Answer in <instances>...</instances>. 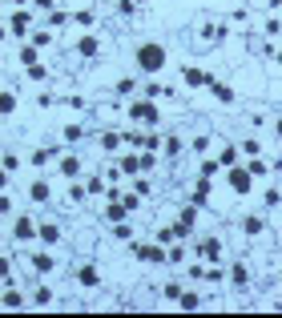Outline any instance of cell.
<instances>
[{
    "instance_id": "cell-12",
    "label": "cell",
    "mask_w": 282,
    "mask_h": 318,
    "mask_svg": "<svg viewBox=\"0 0 282 318\" xmlns=\"http://www.w3.org/2000/svg\"><path fill=\"white\" fill-rule=\"evenodd\" d=\"M28 194H33V202H49V185H45V181H33Z\"/></svg>"
},
{
    "instance_id": "cell-13",
    "label": "cell",
    "mask_w": 282,
    "mask_h": 318,
    "mask_svg": "<svg viewBox=\"0 0 282 318\" xmlns=\"http://www.w3.org/2000/svg\"><path fill=\"white\" fill-rule=\"evenodd\" d=\"M177 306H181V310H198L202 302H198V294H185V290H181V298H177Z\"/></svg>"
},
{
    "instance_id": "cell-20",
    "label": "cell",
    "mask_w": 282,
    "mask_h": 318,
    "mask_svg": "<svg viewBox=\"0 0 282 318\" xmlns=\"http://www.w3.org/2000/svg\"><path fill=\"white\" fill-rule=\"evenodd\" d=\"M270 4H274V8H282V0H270Z\"/></svg>"
},
{
    "instance_id": "cell-7",
    "label": "cell",
    "mask_w": 282,
    "mask_h": 318,
    "mask_svg": "<svg viewBox=\"0 0 282 318\" xmlns=\"http://www.w3.org/2000/svg\"><path fill=\"white\" fill-rule=\"evenodd\" d=\"M41 242H45V246H53V242H60V230L45 221V226H41Z\"/></svg>"
},
{
    "instance_id": "cell-15",
    "label": "cell",
    "mask_w": 282,
    "mask_h": 318,
    "mask_svg": "<svg viewBox=\"0 0 282 318\" xmlns=\"http://www.w3.org/2000/svg\"><path fill=\"white\" fill-rule=\"evenodd\" d=\"M12 109H16V97H12V93H4V97H0V113H4V117H12Z\"/></svg>"
},
{
    "instance_id": "cell-19",
    "label": "cell",
    "mask_w": 282,
    "mask_h": 318,
    "mask_svg": "<svg viewBox=\"0 0 282 318\" xmlns=\"http://www.w3.org/2000/svg\"><path fill=\"white\" fill-rule=\"evenodd\" d=\"M33 4H37V8H49V4H53V0H33Z\"/></svg>"
},
{
    "instance_id": "cell-10",
    "label": "cell",
    "mask_w": 282,
    "mask_h": 318,
    "mask_svg": "<svg viewBox=\"0 0 282 318\" xmlns=\"http://www.w3.org/2000/svg\"><path fill=\"white\" fill-rule=\"evenodd\" d=\"M81 56H97V37H81Z\"/></svg>"
},
{
    "instance_id": "cell-1",
    "label": "cell",
    "mask_w": 282,
    "mask_h": 318,
    "mask_svg": "<svg viewBox=\"0 0 282 318\" xmlns=\"http://www.w3.org/2000/svg\"><path fill=\"white\" fill-rule=\"evenodd\" d=\"M137 69H141V73H162V69H166V49L153 45V41L141 45V49H137Z\"/></svg>"
},
{
    "instance_id": "cell-4",
    "label": "cell",
    "mask_w": 282,
    "mask_h": 318,
    "mask_svg": "<svg viewBox=\"0 0 282 318\" xmlns=\"http://www.w3.org/2000/svg\"><path fill=\"white\" fill-rule=\"evenodd\" d=\"M137 258L141 262H169L166 254H162V246H137Z\"/></svg>"
},
{
    "instance_id": "cell-11",
    "label": "cell",
    "mask_w": 282,
    "mask_h": 318,
    "mask_svg": "<svg viewBox=\"0 0 282 318\" xmlns=\"http://www.w3.org/2000/svg\"><path fill=\"white\" fill-rule=\"evenodd\" d=\"M8 28H12V33H16V37H24V28H28V16H24V12H16V16H12V24H8Z\"/></svg>"
},
{
    "instance_id": "cell-2",
    "label": "cell",
    "mask_w": 282,
    "mask_h": 318,
    "mask_svg": "<svg viewBox=\"0 0 282 318\" xmlns=\"http://www.w3.org/2000/svg\"><path fill=\"white\" fill-rule=\"evenodd\" d=\"M250 177H254L250 169H238V165H234V169H230V185H234V194L246 198V194H250Z\"/></svg>"
},
{
    "instance_id": "cell-14",
    "label": "cell",
    "mask_w": 282,
    "mask_h": 318,
    "mask_svg": "<svg viewBox=\"0 0 282 318\" xmlns=\"http://www.w3.org/2000/svg\"><path fill=\"white\" fill-rule=\"evenodd\" d=\"M185 81H190V85H210V77L198 73V69H185Z\"/></svg>"
},
{
    "instance_id": "cell-18",
    "label": "cell",
    "mask_w": 282,
    "mask_h": 318,
    "mask_svg": "<svg viewBox=\"0 0 282 318\" xmlns=\"http://www.w3.org/2000/svg\"><path fill=\"white\" fill-rule=\"evenodd\" d=\"M218 173V161H202V177H214Z\"/></svg>"
},
{
    "instance_id": "cell-8",
    "label": "cell",
    "mask_w": 282,
    "mask_h": 318,
    "mask_svg": "<svg viewBox=\"0 0 282 318\" xmlns=\"http://www.w3.org/2000/svg\"><path fill=\"white\" fill-rule=\"evenodd\" d=\"M77 282H85V286H97V270H93V266H81V270H77Z\"/></svg>"
},
{
    "instance_id": "cell-22",
    "label": "cell",
    "mask_w": 282,
    "mask_h": 318,
    "mask_svg": "<svg viewBox=\"0 0 282 318\" xmlns=\"http://www.w3.org/2000/svg\"><path fill=\"white\" fill-rule=\"evenodd\" d=\"M278 65H282V56H278Z\"/></svg>"
},
{
    "instance_id": "cell-5",
    "label": "cell",
    "mask_w": 282,
    "mask_h": 318,
    "mask_svg": "<svg viewBox=\"0 0 282 318\" xmlns=\"http://www.w3.org/2000/svg\"><path fill=\"white\" fill-rule=\"evenodd\" d=\"M12 234L24 242V238H33V234H41V230H33V221H28V217H16V221H12Z\"/></svg>"
},
{
    "instance_id": "cell-21",
    "label": "cell",
    "mask_w": 282,
    "mask_h": 318,
    "mask_svg": "<svg viewBox=\"0 0 282 318\" xmlns=\"http://www.w3.org/2000/svg\"><path fill=\"white\" fill-rule=\"evenodd\" d=\"M137 4H149V0H137Z\"/></svg>"
},
{
    "instance_id": "cell-17",
    "label": "cell",
    "mask_w": 282,
    "mask_h": 318,
    "mask_svg": "<svg viewBox=\"0 0 282 318\" xmlns=\"http://www.w3.org/2000/svg\"><path fill=\"white\" fill-rule=\"evenodd\" d=\"M33 266L45 274V270H53V258H49V254H37V258H33Z\"/></svg>"
},
{
    "instance_id": "cell-6",
    "label": "cell",
    "mask_w": 282,
    "mask_h": 318,
    "mask_svg": "<svg viewBox=\"0 0 282 318\" xmlns=\"http://www.w3.org/2000/svg\"><path fill=\"white\" fill-rule=\"evenodd\" d=\"M109 221H125V213H129V206H125V202H109Z\"/></svg>"
},
{
    "instance_id": "cell-16",
    "label": "cell",
    "mask_w": 282,
    "mask_h": 318,
    "mask_svg": "<svg viewBox=\"0 0 282 318\" xmlns=\"http://www.w3.org/2000/svg\"><path fill=\"white\" fill-rule=\"evenodd\" d=\"M210 89H214V93H218V101H234V93H230V89H226V85H218V81H210Z\"/></svg>"
},
{
    "instance_id": "cell-9",
    "label": "cell",
    "mask_w": 282,
    "mask_h": 318,
    "mask_svg": "<svg viewBox=\"0 0 282 318\" xmlns=\"http://www.w3.org/2000/svg\"><path fill=\"white\" fill-rule=\"evenodd\" d=\"M60 173H65V177H77V173H81V161H77V157H65V161H60Z\"/></svg>"
},
{
    "instance_id": "cell-3",
    "label": "cell",
    "mask_w": 282,
    "mask_h": 318,
    "mask_svg": "<svg viewBox=\"0 0 282 318\" xmlns=\"http://www.w3.org/2000/svg\"><path fill=\"white\" fill-rule=\"evenodd\" d=\"M129 113H133V121H149V125L158 121V105H153V101H133Z\"/></svg>"
}]
</instances>
